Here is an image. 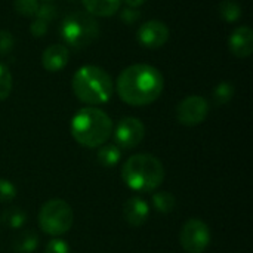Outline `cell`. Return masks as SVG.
I'll use <instances>...</instances> for the list:
<instances>
[{"mask_svg":"<svg viewBox=\"0 0 253 253\" xmlns=\"http://www.w3.org/2000/svg\"><path fill=\"white\" fill-rule=\"evenodd\" d=\"M18 194L16 187L4 178H0V203H10Z\"/></svg>","mask_w":253,"mask_h":253,"instance_id":"obj_23","label":"cell"},{"mask_svg":"<svg viewBox=\"0 0 253 253\" xmlns=\"http://www.w3.org/2000/svg\"><path fill=\"white\" fill-rule=\"evenodd\" d=\"M74 224V213L71 206L61 200L53 199L46 202L39 212V225L44 234L59 237L71 230Z\"/></svg>","mask_w":253,"mask_h":253,"instance_id":"obj_6","label":"cell"},{"mask_svg":"<svg viewBox=\"0 0 253 253\" xmlns=\"http://www.w3.org/2000/svg\"><path fill=\"white\" fill-rule=\"evenodd\" d=\"M12 92V74L9 68L0 62V101H4Z\"/></svg>","mask_w":253,"mask_h":253,"instance_id":"obj_21","label":"cell"},{"mask_svg":"<svg viewBox=\"0 0 253 253\" xmlns=\"http://www.w3.org/2000/svg\"><path fill=\"white\" fill-rule=\"evenodd\" d=\"M70 129L76 142L87 148H96L110 139L113 122L105 111L95 107H86L73 116Z\"/></svg>","mask_w":253,"mask_h":253,"instance_id":"obj_2","label":"cell"},{"mask_svg":"<svg viewBox=\"0 0 253 253\" xmlns=\"http://www.w3.org/2000/svg\"><path fill=\"white\" fill-rule=\"evenodd\" d=\"M211 230L206 222L197 218L188 219L179 234V242L187 253H203L211 245Z\"/></svg>","mask_w":253,"mask_h":253,"instance_id":"obj_7","label":"cell"},{"mask_svg":"<svg viewBox=\"0 0 253 253\" xmlns=\"http://www.w3.org/2000/svg\"><path fill=\"white\" fill-rule=\"evenodd\" d=\"M145 136V126L139 119L125 117L114 130V141L119 148L132 150L138 147Z\"/></svg>","mask_w":253,"mask_h":253,"instance_id":"obj_9","label":"cell"},{"mask_svg":"<svg viewBox=\"0 0 253 253\" xmlns=\"http://www.w3.org/2000/svg\"><path fill=\"white\" fill-rule=\"evenodd\" d=\"M3 222L12 228V230H19L25 225L27 222V215L22 209L19 208H9L7 211H4L3 213Z\"/></svg>","mask_w":253,"mask_h":253,"instance_id":"obj_18","label":"cell"},{"mask_svg":"<svg viewBox=\"0 0 253 253\" xmlns=\"http://www.w3.org/2000/svg\"><path fill=\"white\" fill-rule=\"evenodd\" d=\"M87 13L92 16H111L122 4V0H82Z\"/></svg>","mask_w":253,"mask_h":253,"instance_id":"obj_14","label":"cell"},{"mask_svg":"<svg viewBox=\"0 0 253 253\" xmlns=\"http://www.w3.org/2000/svg\"><path fill=\"white\" fill-rule=\"evenodd\" d=\"M122 179L133 191L151 193L162 185L165 179V168L153 154H133L123 163Z\"/></svg>","mask_w":253,"mask_h":253,"instance_id":"obj_3","label":"cell"},{"mask_svg":"<svg viewBox=\"0 0 253 253\" xmlns=\"http://www.w3.org/2000/svg\"><path fill=\"white\" fill-rule=\"evenodd\" d=\"M122 157V150L116 144H105L98 151V162L104 168H114Z\"/></svg>","mask_w":253,"mask_h":253,"instance_id":"obj_16","label":"cell"},{"mask_svg":"<svg viewBox=\"0 0 253 253\" xmlns=\"http://www.w3.org/2000/svg\"><path fill=\"white\" fill-rule=\"evenodd\" d=\"M34 16L44 21V22H49V21L56 18V7L52 6V4H47V3L46 4H39V9H37Z\"/></svg>","mask_w":253,"mask_h":253,"instance_id":"obj_25","label":"cell"},{"mask_svg":"<svg viewBox=\"0 0 253 253\" xmlns=\"http://www.w3.org/2000/svg\"><path fill=\"white\" fill-rule=\"evenodd\" d=\"M13 7L22 16H34L39 9V0H15Z\"/></svg>","mask_w":253,"mask_h":253,"instance_id":"obj_22","label":"cell"},{"mask_svg":"<svg viewBox=\"0 0 253 253\" xmlns=\"http://www.w3.org/2000/svg\"><path fill=\"white\" fill-rule=\"evenodd\" d=\"M150 216V206L142 197H130L123 205V218L130 227H142Z\"/></svg>","mask_w":253,"mask_h":253,"instance_id":"obj_11","label":"cell"},{"mask_svg":"<svg viewBox=\"0 0 253 253\" xmlns=\"http://www.w3.org/2000/svg\"><path fill=\"white\" fill-rule=\"evenodd\" d=\"M30 31H31V34H33L34 37H42V36H44L46 31H47V22H44V21L36 18V19L31 22V25H30Z\"/></svg>","mask_w":253,"mask_h":253,"instance_id":"obj_28","label":"cell"},{"mask_svg":"<svg viewBox=\"0 0 253 253\" xmlns=\"http://www.w3.org/2000/svg\"><path fill=\"white\" fill-rule=\"evenodd\" d=\"M44 253H71V249L67 242L61 240V239H52L46 245Z\"/></svg>","mask_w":253,"mask_h":253,"instance_id":"obj_26","label":"cell"},{"mask_svg":"<svg viewBox=\"0 0 253 253\" xmlns=\"http://www.w3.org/2000/svg\"><path fill=\"white\" fill-rule=\"evenodd\" d=\"M70 52L64 44H50L42 55V65L49 73H58L68 64Z\"/></svg>","mask_w":253,"mask_h":253,"instance_id":"obj_13","label":"cell"},{"mask_svg":"<svg viewBox=\"0 0 253 253\" xmlns=\"http://www.w3.org/2000/svg\"><path fill=\"white\" fill-rule=\"evenodd\" d=\"M169 28L165 22L151 19L145 24H142L138 28L136 39L138 42L148 49H159L169 40Z\"/></svg>","mask_w":253,"mask_h":253,"instance_id":"obj_10","label":"cell"},{"mask_svg":"<svg viewBox=\"0 0 253 253\" xmlns=\"http://www.w3.org/2000/svg\"><path fill=\"white\" fill-rule=\"evenodd\" d=\"M230 50L237 58H248L253 52V31L249 27L236 28L228 39Z\"/></svg>","mask_w":253,"mask_h":253,"instance_id":"obj_12","label":"cell"},{"mask_svg":"<svg viewBox=\"0 0 253 253\" xmlns=\"http://www.w3.org/2000/svg\"><path fill=\"white\" fill-rule=\"evenodd\" d=\"M39 246V236L34 231H22L13 240V251L18 253H33Z\"/></svg>","mask_w":253,"mask_h":253,"instance_id":"obj_15","label":"cell"},{"mask_svg":"<svg viewBox=\"0 0 253 253\" xmlns=\"http://www.w3.org/2000/svg\"><path fill=\"white\" fill-rule=\"evenodd\" d=\"M151 202H153V206L157 212L160 213H170L173 212L175 206H176V199L172 193H168V191H159V193H154L153 197H151Z\"/></svg>","mask_w":253,"mask_h":253,"instance_id":"obj_17","label":"cell"},{"mask_svg":"<svg viewBox=\"0 0 253 253\" xmlns=\"http://www.w3.org/2000/svg\"><path fill=\"white\" fill-rule=\"evenodd\" d=\"M139 16H141V13H139V10H136L135 7H125L122 12H120V18H122V21L123 22H126V24H133V22H136L138 19H139Z\"/></svg>","mask_w":253,"mask_h":253,"instance_id":"obj_27","label":"cell"},{"mask_svg":"<svg viewBox=\"0 0 253 253\" xmlns=\"http://www.w3.org/2000/svg\"><path fill=\"white\" fill-rule=\"evenodd\" d=\"M127 7H138V6H141L142 3H145V0H122Z\"/></svg>","mask_w":253,"mask_h":253,"instance_id":"obj_29","label":"cell"},{"mask_svg":"<svg viewBox=\"0 0 253 253\" xmlns=\"http://www.w3.org/2000/svg\"><path fill=\"white\" fill-rule=\"evenodd\" d=\"M13 36L7 30H0V56L7 55L13 49Z\"/></svg>","mask_w":253,"mask_h":253,"instance_id":"obj_24","label":"cell"},{"mask_svg":"<svg viewBox=\"0 0 253 253\" xmlns=\"http://www.w3.org/2000/svg\"><path fill=\"white\" fill-rule=\"evenodd\" d=\"M209 104L203 96L191 95L182 99L176 107V119L184 126H197L206 120Z\"/></svg>","mask_w":253,"mask_h":253,"instance_id":"obj_8","label":"cell"},{"mask_svg":"<svg viewBox=\"0 0 253 253\" xmlns=\"http://www.w3.org/2000/svg\"><path fill=\"white\" fill-rule=\"evenodd\" d=\"M233 96H234V86L230 82H221L219 84L215 86L213 93H212L215 105H219V107L228 104L233 99Z\"/></svg>","mask_w":253,"mask_h":253,"instance_id":"obj_19","label":"cell"},{"mask_svg":"<svg viewBox=\"0 0 253 253\" xmlns=\"http://www.w3.org/2000/svg\"><path fill=\"white\" fill-rule=\"evenodd\" d=\"M219 15L222 16L224 21L227 22H236L242 16V9L240 6L233 1V0H224L219 4Z\"/></svg>","mask_w":253,"mask_h":253,"instance_id":"obj_20","label":"cell"},{"mask_svg":"<svg viewBox=\"0 0 253 253\" xmlns=\"http://www.w3.org/2000/svg\"><path fill=\"white\" fill-rule=\"evenodd\" d=\"M59 33L68 46L82 49L95 42L99 34V25L90 13L73 12L68 13L61 22Z\"/></svg>","mask_w":253,"mask_h":253,"instance_id":"obj_5","label":"cell"},{"mask_svg":"<svg viewBox=\"0 0 253 253\" xmlns=\"http://www.w3.org/2000/svg\"><path fill=\"white\" fill-rule=\"evenodd\" d=\"M162 73L148 64H135L125 68L117 79V93L123 102L133 107L153 104L163 92Z\"/></svg>","mask_w":253,"mask_h":253,"instance_id":"obj_1","label":"cell"},{"mask_svg":"<svg viewBox=\"0 0 253 253\" xmlns=\"http://www.w3.org/2000/svg\"><path fill=\"white\" fill-rule=\"evenodd\" d=\"M73 92L87 105L105 104L113 95L111 76L101 67L83 65L73 76Z\"/></svg>","mask_w":253,"mask_h":253,"instance_id":"obj_4","label":"cell"}]
</instances>
